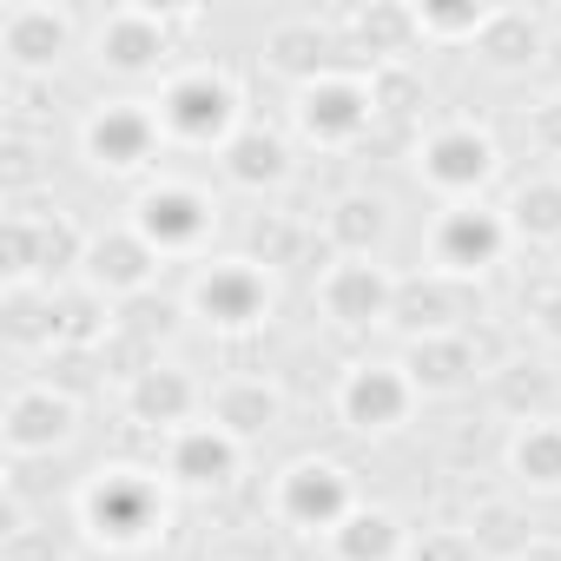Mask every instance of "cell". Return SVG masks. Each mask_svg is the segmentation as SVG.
Instances as JSON below:
<instances>
[{
  "label": "cell",
  "instance_id": "18",
  "mask_svg": "<svg viewBox=\"0 0 561 561\" xmlns=\"http://www.w3.org/2000/svg\"><path fill=\"white\" fill-rule=\"evenodd\" d=\"M198 410H205V390L179 364H146V370L126 377V416L146 423V430H165L172 436V430L198 423Z\"/></svg>",
  "mask_w": 561,
  "mask_h": 561
},
{
  "label": "cell",
  "instance_id": "14",
  "mask_svg": "<svg viewBox=\"0 0 561 561\" xmlns=\"http://www.w3.org/2000/svg\"><path fill=\"white\" fill-rule=\"evenodd\" d=\"M0 54H8L14 73H54L67 54H80V21L67 8L21 0V8L0 14Z\"/></svg>",
  "mask_w": 561,
  "mask_h": 561
},
{
  "label": "cell",
  "instance_id": "9",
  "mask_svg": "<svg viewBox=\"0 0 561 561\" xmlns=\"http://www.w3.org/2000/svg\"><path fill=\"white\" fill-rule=\"evenodd\" d=\"M377 87L364 80V73H324V80H311V87H298V133L311 139V146H331V152H344V146H357L370 126H377Z\"/></svg>",
  "mask_w": 561,
  "mask_h": 561
},
{
  "label": "cell",
  "instance_id": "7",
  "mask_svg": "<svg viewBox=\"0 0 561 561\" xmlns=\"http://www.w3.org/2000/svg\"><path fill=\"white\" fill-rule=\"evenodd\" d=\"M508 244H515V231H508V218L495 211V205H443L436 218H430V271H443V277H482V271H495L502 257H508Z\"/></svg>",
  "mask_w": 561,
  "mask_h": 561
},
{
  "label": "cell",
  "instance_id": "28",
  "mask_svg": "<svg viewBox=\"0 0 561 561\" xmlns=\"http://www.w3.org/2000/svg\"><path fill=\"white\" fill-rule=\"evenodd\" d=\"M416 14V41L430 47H482L495 8H410Z\"/></svg>",
  "mask_w": 561,
  "mask_h": 561
},
{
  "label": "cell",
  "instance_id": "8",
  "mask_svg": "<svg viewBox=\"0 0 561 561\" xmlns=\"http://www.w3.org/2000/svg\"><path fill=\"white\" fill-rule=\"evenodd\" d=\"M80 152H87L100 172H113V179L146 172V165L165 152L159 106H152V100H106V106H93L87 126H80Z\"/></svg>",
  "mask_w": 561,
  "mask_h": 561
},
{
  "label": "cell",
  "instance_id": "13",
  "mask_svg": "<svg viewBox=\"0 0 561 561\" xmlns=\"http://www.w3.org/2000/svg\"><path fill=\"white\" fill-rule=\"evenodd\" d=\"M159 251L133 231V225H119V231H100V238H87V264H80V285L93 291V298H113V305H133V298H146L152 291V277H159Z\"/></svg>",
  "mask_w": 561,
  "mask_h": 561
},
{
  "label": "cell",
  "instance_id": "2",
  "mask_svg": "<svg viewBox=\"0 0 561 561\" xmlns=\"http://www.w3.org/2000/svg\"><path fill=\"white\" fill-rule=\"evenodd\" d=\"M80 522L106 548H146L165 528V482L152 469H100L80 489Z\"/></svg>",
  "mask_w": 561,
  "mask_h": 561
},
{
  "label": "cell",
  "instance_id": "31",
  "mask_svg": "<svg viewBox=\"0 0 561 561\" xmlns=\"http://www.w3.org/2000/svg\"><path fill=\"white\" fill-rule=\"evenodd\" d=\"M535 331H541L548 344H561V291H541V305H535Z\"/></svg>",
  "mask_w": 561,
  "mask_h": 561
},
{
  "label": "cell",
  "instance_id": "27",
  "mask_svg": "<svg viewBox=\"0 0 561 561\" xmlns=\"http://www.w3.org/2000/svg\"><path fill=\"white\" fill-rule=\"evenodd\" d=\"M264 54H271V67H277V73H291L298 87H311V80L337 73V67H331V41L318 34V21H298V27H277V34L264 41Z\"/></svg>",
  "mask_w": 561,
  "mask_h": 561
},
{
  "label": "cell",
  "instance_id": "20",
  "mask_svg": "<svg viewBox=\"0 0 561 561\" xmlns=\"http://www.w3.org/2000/svg\"><path fill=\"white\" fill-rule=\"evenodd\" d=\"M403 370H410L416 397H449V390H462V383H476V377H482V351H476V337H469V331L416 337V344H410V357H403Z\"/></svg>",
  "mask_w": 561,
  "mask_h": 561
},
{
  "label": "cell",
  "instance_id": "4",
  "mask_svg": "<svg viewBox=\"0 0 561 561\" xmlns=\"http://www.w3.org/2000/svg\"><path fill=\"white\" fill-rule=\"evenodd\" d=\"M133 231L159 251V257H198L205 238L218 231V198L198 179H152L133 198Z\"/></svg>",
  "mask_w": 561,
  "mask_h": 561
},
{
  "label": "cell",
  "instance_id": "21",
  "mask_svg": "<svg viewBox=\"0 0 561 561\" xmlns=\"http://www.w3.org/2000/svg\"><path fill=\"white\" fill-rule=\"evenodd\" d=\"M218 172L238 185V192H277L291 179V146L285 133H271V126H244L225 152H218Z\"/></svg>",
  "mask_w": 561,
  "mask_h": 561
},
{
  "label": "cell",
  "instance_id": "3",
  "mask_svg": "<svg viewBox=\"0 0 561 561\" xmlns=\"http://www.w3.org/2000/svg\"><path fill=\"white\" fill-rule=\"evenodd\" d=\"M502 172V146L489 126L476 119H443L416 139V179L443 198V205H476L482 185Z\"/></svg>",
  "mask_w": 561,
  "mask_h": 561
},
{
  "label": "cell",
  "instance_id": "12",
  "mask_svg": "<svg viewBox=\"0 0 561 561\" xmlns=\"http://www.w3.org/2000/svg\"><path fill=\"white\" fill-rule=\"evenodd\" d=\"M0 436H8V456L27 462V456H54L80 436V403L54 383H21L8 397V423H0Z\"/></svg>",
  "mask_w": 561,
  "mask_h": 561
},
{
  "label": "cell",
  "instance_id": "17",
  "mask_svg": "<svg viewBox=\"0 0 561 561\" xmlns=\"http://www.w3.org/2000/svg\"><path fill=\"white\" fill-rule=\"evenodd\" d=\"M238 462H244V443L225 436V430L205 423V416L165 436V476H172L179 489H225V482L238 476Z\"/></svg>",
  "mask_w": 561,
  "mask_h": 561
},
{
  "label": "cell",
  "instance_id": "23",
  "mask_svg": "<svg viewBox=\"0 0 561 561\" xmlns=\"http://www.w3.org/2000/svg\"><path fill=\"white\" fill-rule=\"evenodd\" d=\"M331 554L337 561H403L410 554V528L390 515V508H351L337 528H331Z\"/></svg>",
  "mask_w": 561,
  "mask_h": 561
},
{
  "label": "cell",
  "instance_id": "10",
  "mask_svg": "<svg viewBox=\"0 0 561 561\" xmlns=\"http://www.w3.org/2000/svg\"><path fill=\"white\" fill-rule=\"evenodd\" d=\"M271 508H277V522H291V528H305V535H331V528L357 508V482H351L344 462L305 456V462H291L285 476H277Z\"/></svg>",
  "mask_w": 561,
  "mask_h": 561
},
{
  "label": "cell",
  "instance_id": "26",
  "mask_svg": "<svg viewBox=\"0 0 561 561\" xmlns=\"http://www.w3.org/2000/svg\"><path fill=\"white\" fill-rule=\"evenodd\" d=\"M508 469H515L528 489L554 495V489H561V423H554V416H528L522 436L508 443Z\"/></svg>",
  "mask_w": 561,
  "mask_h": 561
},
{
  "label": "cell",
  "instance_id": "25",
  "mask_svg": "<svg viewBox=\"0 0 561 561\" xmlns=\"http://www.w3.org/2000/svg\"><path fill=\"white\" fill-rule=\"evenodd\" d=\"M502 218H508V231H515L522 244H561V172L522 179V185L508 192Z\"/></svg>",
  "mask_w": 561,
  "mask_h": 561
},
{
  "label": "cell",
  "instance_id": "1",
  "mask_svg": "<svg viewBox=\"0 0 561 561\" xmlns=\"http://www.w3.org/2000/svg\"><path fill=\"white\" fill-rule=\"evenodd\" d=\"M159 106V126H165V146L179 152H225L251 119H244V93L225 67H179L159 80L152 93Z\"/></svg>",
  "mask_w": 561,
  "mask_h": 561
},
{
  "label": "cell",
  "instance_id": "30",
  "mask_svg": "<svg viewBox=\"0 0 561 561\" xmlns=\"http://www.w3.org/2000/svg\"><path fill=\"white\" fill-rule=\"evenodd\" d=\"M535 146H541L548 159H561V100H541V106H535Z\"/></svg>",
  "mask_w": 561,
  "mask_h": 561
},
{
  "label": "cell",
  "instance_id": "11",
  "mask_svg": "<svg viewBox=\"0 0 561 561\" xmlns=\"http://www.w3.org/2000/svg\"><path fill=\"white\" fill-rule=\"evenodd\" d=\"M397 285H403V277H390L377 257H337V264H324V277H318V305H324L331 324L370 331V324H390Z\"/></svg>",
  "mask_w": 561,
  "mask_h": 561
},
{
  "label": "cell",
  "instance_id": "6",
  "mask_svg": "<svg viewBox=\"0 0 561 561\" xmlns=\"http://www.w3.org/2000/svg\"><path fill=\"white\" fill-rule=\"evenodd\" d=\"M185 311L211 331H257L271 318V271L257 257H211L198 264L192 291H185Z\"/></svg>",
  "mask_w": 561,
  "mask_h": 561
},
{
  "label": "cell",
  "instance_id": "15",
  "mask_svg": "<svg viewBox=\"0 0 561 561\" xmlns=\"http://www.w3.org/2000/svg\"><path fill=\"white\" fill-rule=\"evenodd\" d=\"M172 54V34H165V14L152 8H113L100 27H93V60L119 80H152Z\"/></svg>",
  "mask_w": 561,
  "mask_h": 561
},
{
  "label": "cell",
  "instance_id": "16",
  "mask_svg": "<svg viewBox=\"0 0 561 561\" xmlns=\"http://www.w3.org/2000/svg\"><path fill=\"white\" fill-rule=\"evenodd\" d=\"M410 410H416V383H410L403 364H351L344 383H337V416L364 436L397 430Z\"/></svg>",
  "mask_w": 561,
  "mask_h": 561
},
{
  "label": "cell",
  "instance_id": "24",
  "mask_svg": "<svg viewBox=\"0 0 561 561\" xmlns=\"http://www.w3.org/2000/svg\"><path fill=\"white\" fill-rule=\"evenodd\" d=\"M324 231H331L337 257H377L383 238H390V198H377V192H344V198L324 211Z\"/></svg>",
  "mask_w": 561,
  "mask_h": 561
},
{
  "label": "cell",
  "instance_id": "32",
  "mask_svg": "<svg viewBox=\"0 0 561 561\" xmlns=\"http://www.w3.org/2000/svg\"><path fill=\"white\" fill-rule=\"evenodd\" d=\"M554 172H561V165H554Z\"/></svg>",
  "mask_w": 561,
  "mask_h": 561
},
{
  "label": "cell",
  "instance_id": "29",
  "mask_svg": "<svg viewBox=\"0 0 561 561\" xmlns=\"http://www.w3.org/2000/svg\"><path fill=\"white\" fill-rule=\"evenodd\" d=\"M403 561H482V541L469 528H423V535H410Z\"/></svg>",
  "mask_w": 561,
  "mask_h": 561
},
{
  "label": "cell",
  "instance_id": "22",
  "mask_svg": "<svg viewBox=\"0 0 561 561\" xmlns=\"http://www.w3.org/2000/svg\"><path fill=\"white\" fill-rule=\"evenodd\" d=\"M277 416H285V403H277V390H271L264 377H238V383H218V390L205 397V423H218V430L238 436V443L271 436Z\"/></svg>",
  "mask_w": 561,
  "mask_h": 561
},
{
  "label": "cell",
  "instance_id": "5",
  "mask_svg": "<svg viewBox=\"0 0 561 561\" xmlns=\"http://www.w3.org/2000/svg\"><path fill=\"white\" fill-rule=\"evenodd\" d=\"M87 264V238L54 211H8L0 225V271H8V285H41V291H60V277H73Z\"/></svg>",
  "mask_w": 561,
  "mask_h": 561
},
{
  "label": "cell",
  "instance_id": "19",
  "mask_svg": "<svg viewBox=\"0 0 561 561\" xmlns=\"http://www.w3.org/2000/svg\"><path fill=\"white\" fill-rule=\"evenodd\" d=\"M390 324L410 331V337H449V331L469 324V285H462V277H443V271H430V277H403V285H397V311H390Z\"/></svg>",
  "mask_w": 561,
  "mask_h": 561
}]
</instances>
